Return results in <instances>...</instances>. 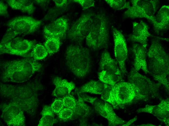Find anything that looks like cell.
<instances>
[{
  "label": "cell",
  "instance_id": "1",
  "mask_svg": "<svg viewBox=\"0 0 169 126\" xmlns=\"http://www.w3.org/2000/svg\"><path fill=\"white\" fill-rule=\"evenodd\" d=\"M42 87L38 83L34 82L19 85L0 82V95L8 102L16 103L24 112L33 116L38 107V92Z\"/></svg>",
  "mask_w": 169,
  "mask_h": 126
},
{
  "label": "cell",
  "instance_id": "2",
  "mask_svg": "<svg viewBox=\"0 0 169 126\" xmlns=\"http://www.w3.org/2000/svg\"><path fill=\"white\" fill-rule=\"evenodd\" d=\"M0 67L1 81L19 83L28 80L42 65L33 58H27L5 61Z\"/></svg>",
  "mask_w": 169,
  "mask_h": 126
},
{
  "label": "cell",
  "instance_id": "3",
  "mask_svg": "<svg viewBox=\"0 0 169 126\" xmlns=\"http://www.w3.org/2000/svg\"><path fill=\"white\" fill-rule=\"evenodd\" d=\"M146 56L149 73L168 88L169 84L167 77L169 73V56L158 40H155L152 42Z\"/></svg>",
  "mask_w": 169,
  "mask_h": 126
},
{
  "label": "cell",
  "instance_id": "4",
  "mask_svg": "<svg viewBox=\"0 0 169 126\" xmlns=\"http://www.w3.org/2000/svg\"><path fill=\"white\" fill-rule=\"evenodd\" d=\"M87 48L72 44L67 48L65 59L68 67L77 77L83 78L88 74L91 69V59Z\"/></svg>",
  "mask_w": 169,
  "mask_h": 126
},
{
  "label": "cell",
  "instance_id": "5",
  "mask_svg": "<svg viewBox=\"0 0 169 126\" xmlns=\"http://www.w3.org/2000/svg\"><path fill=\"white\" fill-rule=\"evenodd\" d=\"M86 45L95 50L107 48L109 42V21L102 13L94 15L92 26L85 38Z\"/></svg>",
  "mask_w": 169,
  "mask_h": 126
},
{
  "label": "cell",
  "instance_id": "6",
  "mask_svg": "<svg viewBox=\"0 0 169 126\" xmlns=\"http://www.w3.org/2000/svg\"><path fill=\"white\" fill-rule=\"evenodd\" d=\"M138 91V88L133 84L121 82L117 83L102 94L101 99L116 107L130 102L135 93Z\"/></svg>",
  "mask_w": 169,
  "mask_h": 126
},
{
  "label": "cell",
  "instance_id": "7",
  "mask_svg": "<svg viewBox=\"0 0 169 126\" xmlns=\"http://www.w3.org/2000/svg\"><path fill=\"white\" fill-rule=\"evenodd\" d=\"M42 21L28 16L16 17L7 23L8 29L3 36L0 44H3L17 36L27 35L35 32L40 26Z\"/></svg>",
  "mask_w": 169,
  "mask_h": 126
},
{
  "label": "cell",
  "instance_id": "8",
  "mask_svg": "<svg viewBox=\"0 0 169 126\" xmlns=\"http://www.w3.org/2000/svg\"><path fill=\"white\" fill-rule=\"evenodd\" d=\"M132 6L124 13L125 18H144L152 23L159 3L158 0H131Z\"/></svg>",
  "mask_w": 169,
  "mask_h": 126
},
{
  "label": "cell",
  "instance_id": "9",
  "mask_svg": "<svg viewBox=\"0 0 169 126\" xmlns=\"http://www.w3.org/2000/svg\"><path fill=\"white\" fill-rule=\"evenodd\" d=\"M1 118L9 126H24L25 125L24 112L17 104L8 102L1 103Z\"/></svg>",
  "mask_w": 169,
  "mask_h": 126
},
{
  "label": "cell",
  "instance_id": "10",
  "mask_svg": "<svg viewBox=\"0 0 169 126\" xmlns=\"http://www.w3.org/2000/svg\"><path fill=\"white\" fill-rule=\"evenodd\" d=\"M94 15L92 13L83 14L73 24L68 33L70 39L80 42L86 38L91 29Z\"/></svg>",
  "mask_w": 169,
  "mask_h": 126
},
{
  "label": "cell",
  "instance_id": "11",
  "mask_svg": "<svg viewBox=\"0 0 169 126\" xmlns=\"http://www.w3.org/2000/svg\"><path fill=\"white\" fill-rule=\"evenodd\" d=\"M114 42V52L115 58L122 74L126 73L125 63L128 55L126 41L122 33L115 28H112Z\"/></svg>",
  "mask_w": 169,
  "mask_h": 126
},
{
  "label": "cell",
  "instance_id": "12",
  "mask_svg": "<svg viewBox=\"0 0 169 126\" xmlns=\"http://www.w3.org/2000/svg\"><path fill=\"white\" fill-rule=\"evenodd\" d=\"M91 104L97 113L107 120L109 126L122 125L125 123L116 115L112 106L108 102L96 97Z\"/></svg>",
  "mask_w": 169,
  "mask_h": 126
},
{
  "label": "cell",
  "instance_id": "13",
  "mask_svg": "<svg viewBox=\"0 0 169 126\" xmlns=\"http://www.w3.org/2000/svg\"><path fill=\"white\" fill-rule=\"evenodd\" d=\"M133 26L132 32L129 36V40L146 48L148 38L154 37L149 32L148 25L142 21L139 22H133Z\"/></svg>",
  "mask_w": 169,
  "mask_h": 126
},
{
  "label": "cell",
  "instance_id": "14",
  "mask_svg": "<svg viewBox=\"0 0 169 126\" xmlns=\"http://www.w3.org/2000/svg\"><path fill=\"white\" fill-rule=\"evenodd\" d=\"M68 26L67 20L60 17L45 26L43 31L45 37H55L60 39L66 33Z\"/></svg>",
  "mask_w": 169,
  "mask_h": 126
},
{
  "label": "cell",
  "instance_id": "15",
  "mask_svg": "<svg viewBox=\"0 0 169 126\" xmlns=\"http://www.w3.org/2000/svg\"><path fill=\"white\" fill-rule=\"evenodd\" d=\"M146 48L136 43L134 44L132 51L134 56V68L138 71L142 70L146 73H149L147 63Z\"/></svg>",
  "mask_w": 169,
  "mask_h": 126
},
{
  "label": "cell",
  "instance_id": "16",
  "mask_svg": "<svg viewBox=\"0 0 169 126\" xmlns=\"http://www.w3.org/2000/svg\"><path fill=\"white\" fill-rule=\"evenodd\" d=\"M53 83L55 87L52 95L57 98H62L70 95L75 87L73 82H69L59 77H56L54 79Z\"/></svg>",
  "mask_w": 169,
  "mask_h": 126
},
{
  "label": "cell",
  "instance_id": "17",
  "mask_svg": "<svg viewBox=\"0 0 169 126\" xmlns=\"http://www.w3.org/2000/svg\"><path fill=\"white\" fill-rule=\"evenodd\" d=\"M99 65L100 71L105 70L117 75H121L117 62L112 57L107 51H105L102 53Z\"/></svg>",
  "mask_w": 169,
  "mask_h": 126
},
{
  "label": "cell",
  "instance_id": "18",
  "mask_svg": "<svg viewBox=\"0 0 169 126\" xmlns=\"http://www.w3.org/2000/svg\"><path fill=\"white\" fill-rule=\"evenodd\" d=\"M155 31L159 32L166 29L169 24V6H162L159 10L152 23Z\"/></svg>",
  "mask_w": 169,
  "mask_h": 126
},
{
  "label": "cell",
  "instance_id": "19",
  "mask_svg": "<svg viewBox=\"0 0 169 126\" xmlns=\"http://www.w3.org/2000/svg\"><path fill=\"white\" fill-rule=\"evenodd\" d=\"M111 87L112 86L100 81L91 80L82 86L78 90L77 93L102 94Z\"/></svg>",
  "mask_w": 169,
  "mask_h": 126
},
{
  "label": "cell",
  "instance_id": "20",
  "mask_svg": "<svg viewBox=\"0 0 169 126\" xmlns=\"http://www.w3.org/2000/svg\"><path fill=\"white\" fill-rule=\"evenodd\" d=\"M7 2L13 9L19 10L29 14H32L35 10L33 2L29 0H8Z\"/></svg>",
  "mask_w": 169,
  "mask_h": 126
},
{
  "label": "cell",
  "instance_id": "21",
  "mask_svg": "<svg viewBox=\"0 0 169 126\" xmlns=\"http://www.w3.org/2000/svg\"><path fill=\"white\" fill-rule=\"evenodd\" d=\"M54 113L50 106H44L41 112L42 117L38 126H52L55 121Z\"/></svg>",
  "mask_w": 169,
  "mask_h": 126
},
{
  "label": "cell",
  "instance_id": "22",
  "mask_svg": "<svg viewBox=\"0 0 169 126\" xmlns=\"http://www.w3.org/2000/svg\"><path fill=\"white\" fill-rule=\"evenodd\" d=\"M23 39L15 37L10 41L0 45V54H4L15 55L17 47Z\"/></svg>",
  "mask_w": 169,
  "mask_h": 126
},
{
  "label": "cell",
  "instance_id": "23",
  "mask_svg": "<svg viewBox=\"0 0 169 126\" xmlns=\"http://www.w3.org/2000/svg\"><path fill=\"white\" fill-rule=\"evenodd\" d=\"M98 75L100 81L112 86L115 85L119 79H118L117 75L105 70L100 71Z\"/></svg>",
  "mask_w": 169,
  "mask_h": 126
},
{
  "label": "cell",
  "instance_id": "24",
  "mask_svg": "<svg viewBox=\"0 0 169 126\" xmlns=\"http://www.w3.org/2000/svg\"><path fill=\"white\" fill-rule=\"evenodd\" d=\"M44 46L48 53L53 54L58 52L60 45V39L55 37H49L46 38Z\"/></svg>",
  "mask_w": 169,
  "mask_h": 126
},
{
  "label": "cell",
  "instance_id": "25",
  "mask_svg": "<svg viewBox=\"0 0 169 126\" xmlns=\"http://www.w3.org/2000/svg\"><path fill=\"white\" fill-rule=\"evenodd\" d=\"M35 41L26 39H23L18 45L15 55H24L29 51L34 46Z\"/></svg>",
  "mask_w": 169,
  "mask_h": 126
},
{
  "label": "cell",
  "instance_id": "26",
  "mask_svg": "<svg viewBox=\"0 0 169 126\" xmlns=\"http://www.w3.org/2000/svg\"><path fill=\"white\" fill-rule=\"evenodd\" d=\"M46 48L41 44H38L34 47L30 54V56L36 60L43 59L45 58L48 54Z\"/></svg>",
  "mask_w": 169,
  "mask_h": 126
},
{
  "label": "cell",
  "instance_id": "27",
  "mask_svg": "<svg viewBox=\"0 0 169 126\" xmlns=\"http://www.w3.org/2000/svg\"><path fill=\"white\" fill-rule=\"evenodd\" d=\"M110 7L116 10L128 9L130 6V3L125 0H105Z\"/></svg>",
  "mask_w": 169,
  "mask_h": 126
},
{
  "label": "cell",
  "instance_id": "28",
  "mask_svg": "<svg viewBox=\"0 0 169 126\" xmlns=\"http://www.w3.org/2000/svg\"><path fill=\"white\" fill-rule=\"evenodd\" d=\"M62 99L64 107L70 109L73 111L76 106L77 99L70 94L64 97Z\"/></svg>",
  "mask_w": 169,
  "mask_h": 126
},
{
  "label": "cell",
  "instance_id": "29",
  "mask_svg": "<svg viewBox=\"0 0 169 126\" xmlns=\"http://www.w3.org/2000/svg\"><path fill=\"white\" fill-rule=\"evenodd\" d=\"M57 115L60 120L65 122L71 119L74 117L73 111L66 107L63 109Z\"/></svg>",
  "mask_w": 169,
  "mask_h": 126
},
{
  "label": "cell",
  "instance_id": "30",
  "mask_svg": "<svg viewBox=\"0 0 169 126\" xmlns=\"http://www.w3.org/2000/svg\"><path fill=\"white\" fill-rule=\"evenodd\" d=\"M50 107L54 113L58 114L65 107L62 98H58L55 99Z\"/></svg>",
  "mask_w": 169,
  "mask_h": 126
},
{
  "label": "cell",
  "instance_id": "31",
  "mask_svg": "<svg viewBox=\"0 0 169 126\" xmlns=\"http://www.w3.org/2000/svg\"><path fill=\"white\" fill-rule=\"evenodd\" d=\"M72 1L79 4L84 10L93 7L95 4V1L93 0H74Z\"/></svg>",
  "mask_w": 169,
  "mask_h": 126
},
{
  "label": "cell",
  "instance_id": "32",
  "mask_svg": "<svg viewBox=\"0 0 169 126\" xmlns=\"http://www.w3.org/2000/svg\"><path fill=\"white\" fill-rule=\"evenodd\" d=\"M7 13V6L1 1H0V15L5 16Z\"/></svg>",
  "mask_w": 169,
  "mask_h": 126
},
{
  "label": "cell",
  "instance_id": "33",
  "mask_svg": "<svg viewBox=\"0 0 169 126\" xmlns=\"http://www.w3.org/2000/svg\"><path fill=\"white\" fill-rule=\"evenodd\" d=\"M54 1L56 6L59 8L64 6L68 2L67 0H54Z\"/></svg>",
  "mask_w": 169,
  "mask_h": 126
}]
</instances>
